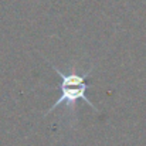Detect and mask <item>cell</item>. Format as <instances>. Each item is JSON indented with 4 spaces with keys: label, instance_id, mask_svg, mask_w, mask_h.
Listing matches in <instances>:
<instances>
[{
    "label": "cell",
    "instance_id": "1",
    "mask_svg": "<svg viewBox=\"0 0 146 146\" xmlns=\"http://www.w3.org/2000/svg\"><path fill=\"white\" fill-rule=\"evenodd\" d=\"M51 68L57 72V75L60 77L61 80V84L58 87H55V90H60V98L54 102V105L46 111L44 116L48 115L51 112H54L60 105H65V111L68 113V119L70 122L74 121L77 118V104L78 101H84L87 102L92 109L98 111L97 105L94 102H91L88 98H87V90H88V85L85 82V80L91 75V72L94 71L95 65L92 64L87 71H82V72H78L77 71V65L72 64L68 67V71H62L60 70L58 67H55L52 62H50Z\"/></svg>",
    "mask_w": 146,
    "mask_h": 146
}]
</instances>
